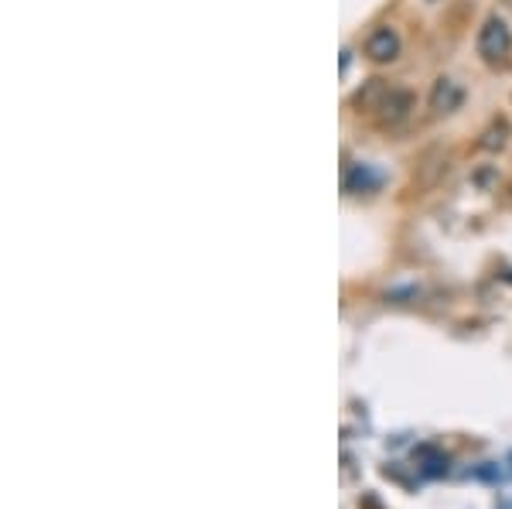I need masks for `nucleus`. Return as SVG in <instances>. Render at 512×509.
<instances>
[{
  "label": "nucleus",
  "instance_id": "423d86ee",
  "mask_svg": "<svg viewBox=\"0 0 512 509\" xmlns=\"http://www.w3.org/2000/svg\"><path fill=\"white\" fill-rule=\"evenodd\" d=\"M502 509H512V503H506V506H502Z\"/></svg>",
  "mask_w": 512,
  "mask_h": 509
},
{
  "label": "nucleus",
  "instance_id": "f257e3e1",
  "mask_svg": "<svg viewBox=\"0 0 512 509\" xmlns=\"http://www.w3.org/2000/svg\"><path fill=\"white\" fill-rule=\"evenodd\" d=\"M512 48V31L502 18H489L478 31V55L489 65H499Z\"/></svg>",
  "mask_w": 512,
  "mask_h": 509
},
{
  "label": "nucleus",
  "instance_id": "39448f33",
  "mask_svg": "<svg viewBox=\"0 0 512 509\" xmlns=\"http://www.w3.org/2000/svg\"><path fill=\"white\" fill-rule=\"evenodd\" d=\"M352 171H355V175H359V185H362V188H369V185L376 182V178H369V168H362V164H355ZM345 188H349V192H352V188H355L352 175H345Z\"/></svg>",
  "mask_w": 512,
  "mask_h": 509
},
{
  "label": "nucleus",
  "instance_id": "7ed1b4c3",
  "mask_svg": "<svg viewBox=\"0 0 512 509\" xmlns=\"http://www.w3.org/2000/svg\"><path fill=\"white\" fill-rule=\"evenodd\" d=\"M461 100H465V89L458 86L454 79H437L434 93H431V110L434 113H451L458 110Z\"/></svg>",
  "mask_w": 512,
  "mask_h": 509
},
{
  "label": "nucleus",
  "instance_id": "20e7f679",
  "mask_svg": "<svg viewBox=\"0 0 512 509\" xmlns=\"http://www.w3.org/2000/svg\"><path fill=\"white\" fill-rule=\"evenodd\" d=\"M410 106H414V96H410L407 89H390L386 100L379 103L376 110H379V120L383 123H400L410 113Z\"/></svg>",
  "mask_w": 512,
  "mask_h": 509
},
{
  "label": "nucleus",
  "instance_id": "f03ea898",
  "mask_svg": "<svg viewBox=\"0 0 512 509\" xmlns=\"http://www.w3.org/2000/svg\"><path fill=\"white\" fill-rule=\"evenodd\" d=\"M366 55L373 62H393L396 55H400V35H396L393 28H376L373 35L366 38Z\"/></svg>",
  "mask_w": 512,
  "mask_h": 509
}]
</instances>
